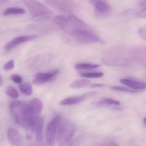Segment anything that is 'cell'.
<instances>
[{"label": "cell", "mask_w": 146, "mask_h": 146, "mask_svg": "<svg viewBox=\"0 0 146 146\" xmlns=\"http://www.w3.org/2000/svg\"><path fill=\"white\" fill-rule=\"evenodd\" d=\"M139 5L141 7H146V0H139Z\"/></svg>", "instance_id": "28"}, {"label": "cell", "mask_w": 146, "mask_h": 146, "mask_svg": "<svg viewBox=\"0 0 146 146\" xmlns=\"http://www.w3.org/2000/svg\"><path fill=\"white\" fill-rule=\"evenodd\" d=\"M37 37L38 36L37 35H31L21 36L15 38L6 44L5 47V50H11L21 44L35 40L36 39Z\"/></svg>", "instance_id": "8"}, {"label": "cell", "mask_w": 146, "mask_h": 146, "mask_svg": "<svg viewBox=\"0 0 146 146\" xmlns=\"http://www.w3.org/2000/svg\"><path fill=\"white\" fill-rule=\"evenodd\" d=\"M88 1L93 7L97 17H106L111 13V6L106 0H88Z\"/></svg>", "instance_id": "6"}, {"label": "cell", "mask_w": 146, "mask_h": 146, "mask_svg": "<svg viewBox=\"0 0 146 146\" xmlns=\"http://www.w3.org/2000/svg\"><path fill=\"white\" fill-rule=\"evenodd\" d=\"M120 82L123 85L133 88L135 90L143 89L146 88V84L141 82L136 81L135 80L128 79H122L120 80Z\"/></svg>", "instance_id": "14"}, {"label": "cell", "mask_w": 146, "mask_h": 146, "mask_svg": "<svg viewBox=\"0 0 146 146\" xmlns=\"http://www.w3.org/2000/svg\"><path fill=\"white\" fill-rule=\"evenodd\" d=\"M135 16L137 18H144L146 17V7L144 9L137 12L135 15Z\"/></svg>", "instance_id": "25"}, {"label": "cell", "mask_w": 146, "mask_h": 146, "mask_svg": "<svg viewBox=\"0 0 146 146\" xmlns=\"http://www.w3.org/2000/svg\"><path fill=\"white\" fill-rule=\"evenodd\" d=\"M96 94L94 92L87 93L83 95L76 97H70L62 100L60 102V104L62 106H71L81 103L87 98L94 96Z\"/></svg>", "instance_id": "10"}, {"label": "cell", "mask_w": 146, "mask_h": 146, "mask_svg": "<svg viewBox=\"0 0 146 146\" xmlns=\"http://www.w3.org/2000/svg\"><path fill=\"white\" fill-rule=\"evenodd\" d=\"M120 104L119 101L110 98H104L98 103V104L100 105L118 106Z\"/></svg>", "instance_id": "19"}, {"label": "cell", "mask_w": 146, "mask_h": 146, "mask_svg": "<svg viewBox=\"0 0 146 146\" xmlns=\"http://www.w3.org/2000/svg\"><path fill=\"white\" fill-rule=\"evenodd\" d=\"M144 122L146 124V117L145 118H144Z\"/></svg>", "instance_id": "32"}, {"label": "cell", "mask_w": 146, "mask_h": 146, "mask_svg": "<svg viewBox=\"0 0 146 146\" xmlns=\"http://www.w3.org/2000/svg\"><path fill=\"white\" fill-rule=\"evenodd\" d=\"M25 13V10L21 8L10 7L5 10L3 15L7 16L13 15H22L24 14Z\"/></svg>", "instance_id": "16"}, {"label": "cell", "mask_w": 146, "mask_h": 146, "mask_svg": "<svg viewBox=\"0 0 146 146\" xmlns=\"http://www.w3.org/2000/svg\"><path fill=\"white\" fill-rule=\"evenodd\" d=\"M91 85V82L86 79H79L72 82L70 87L74 89L82 88Z\"/></svg>", "instance_id": "15"}, {"label": "cell", "mask_w": 146, "mask_h": 146, "mask_svg": "<svg viewBox=\"0 0 146 146\" xmlns=\"http://www.w3.org/2000/svg\"><path fill=\"white\" fill-rule=\"evenodd\" d=\"M25 4L33 18L38 20H46L53 15L52 11L36 0H25Z\"/></svg>", "instance_id": "2"}, {"label": "cell", "mask_w": 146, "mask_h": 146, "mask_svg": "<svg viewBox=\"0 0 146 146\" xmlns=\"http://www.w3.org/2000/svg\"><path fill=\"white\" fill-rule=\"evenodd\" d=\"M44 121V118L40 116L37 119L33 128L32 133H34L36 139L38 141H42L43 138V130Z\"/></svg>", "instance_id": "12"}, {"label": "cell", "mask_w": 146, "mask_h": 146, "mask_svg": "<svg viewBox=\"0 0 146 146\" xmlns=\"http://www.w3.org/2000/svg\"></svg>", "instance_id": "33"}, {"label": "cell", "mask_w": 146, "mask_h": 146, "mask_svg": "<svg viewBox=\"0 0 146 146\" xmlns=\"http://www.w3.org/2000/svg\"><path fill=\"white\" fill-rule=\"evenodd\" d=\"M100 66L99 65L87 64V63H80L75 66V68L76 70H90L96 69Z\"/></svg>", "instance_id": "18"}, {"label": "cell", "mask_w": 146, "mask_h": 146, "mask_svg": "<svg viewBox=\"0 0 146 146\" xmlns=\"http://www.w3.org/2000/svg\"><path fill=\"white\" fill-rule=\"evenodd\" d=\"M11 79L16 84H21L23 82V79L21 76L17 74H14L11 76Z\"/></svg>", "instance_id": "23"}, {"label": "cell", "mask_w": 146, "mask_h": 146, "mask_svg": "<svg viewBox=\"0 0 146 146\" xmlns=\"http://www.w3.org/2000/svg\"><path fill=\"white\" fill-rule=\"evenodd\" d=\"M76 130V128L72 123L62 121L57 135V141L60 146L67 145L72 139Z\"/></svg>", "instance_id": "3"}, {"label": "cell", "mask_w": 146, "mask_h": 146, "mask_svg": "<svg viewBox=\"0 0 146 146\" xmlns=\"http://www.w3.org/2000/svg\"><path fill=\"white\" fill-rule=\"evenodd\" d=\"M104 74L103 72L85 73L80 74L81 76L87 78H98L102 77L104 76Z\"/></svg>", "instance_id": "21"}, {"label": "cell", "mask_w": 146, "mask_h": 146, "mask_svg": "<svg viewBox=\"0 0 146 146\" xmlns=\"http://www.w3.org/2000/svg\"><path fill=\"white\" fill-rule=\"evenodd\" d=\"M58 73V70H55L51 72L38 73L35 76L33 82L36 85L43 84L52 80Z\"/></svg>", "instance_id": "11"}, {"label": "cell", "mask_w": 146, "mask_h": 146, "mask_svg": "<svg viewBox=\"0 0 146 146\" xmlns=\"http://www.w3.org/2000/svg\"><path fill=\"white\" fill-rule=\"evenodd\" d=\"M8 2V0H0V5H3Z\"/></svg>", "instance_id": "30"}, {"label": "cell", "mask_w": 146, "mask_h": 146, "mask_svg": "<svg viewBox=\"0 0 146 146\" xmlns=\"http://www.w3.org/2000/svg\"><path fill=\"white\" fill-rule=\"evenodd\" d=\"M62 121V117L60 115H57L52 119L47 125L46 130V138L47 142L50 145H52L54 143L56 133Z\"/></svg>", "instance_id": "5"}, {"label": "cell", "mask_w": 146, "mask_h": 146, "mask_svg": "<svg viewBox=\"0 0 146 146\" xmlns=\"http://www.w3.org/2000/svg\"><path fill=\"white\" fill-rule=\"evenodd\" d=\"M140 36L146 41V26L143 27L139 30Z\"/></svg>", "instance_id": "26"}, {"label": "cell", "mask_w": 146, "mask_h": 146, "mask_svg": "<svg viewBox=\"0 0 146 146\" xmlns=\"http://www.w3.org/2000/svg\"><path fill=\"white\" fill-rule=\"evenodd\" d=\"M129 57L125 49L121 47H113L104 54L103 60L110 66H125L129 63Z\"/></svg>", "instance_id": "1"}, {"label": "cell", "mask_w": 146, "mask_h": 146, "mask_svg": "<svg viewBox=\"0 0 146 146\" xmlns=\"http://www.w3.org/2000/svg\"><path fill=\"white\" fill-rule=\"evenodd\" d=\"M15 63L14 60L9 61L6 63L3 66V69L5 71H9L14 67Z\"/></svg>", "instance_id": "24"}, {"label": "cell", "mask_w": 146, "mask_h": 146, "mask_svg": "<svg viewBox=\"0 0 146 146\" xmlns=\"http://www.w3.org/2000/svg\"><path fill=\"white\" fill-rule=\"evenodd\" d=\"M7 136L9 144L13 146H20L23 141L22 135L15 129L9 128L8 129Z\"/></svg>", "instance_id": "9"}, {"label": "cell", "mask_w": 146, "mask_h": 146, "mask_svg": "<svg viewBox=\"0 0 146 146\" xmlns=\"http://www.w3.org/2000/svg\"><path fill=\"white\" fill-rule=\"evenodd\" d=\"M19 88L21 92L25 95L30 96L32 94L33 89L30 83H25L20 84Z\"/></svg>", "instance_id": "17"}, {"label": "cell", "mask_w": 146, "mask_h": 146, "mask_svg": "<svg viewBox=\"0 0 146 146\" xmlns=\"http://www.w3.org/2000/svg\"><path fill=\"white\" fill-rule=\"evenodd\" d=\"M104 85L102 84H97V83H95V84H92V85H90V87L92 88H100L101 87L103 86Z\"/></svg>", "instance_id": "29"}, {"label": "cell", "mask_w": 146, "mask_h": 146, "mask_svg": "<svg viewBox=\"0 0 146 146\" xmlns=\"http://www.w3.org/2000/svg\"><path fill=\"white\" fill-rule=\"evenodd\" d=\"M6 94L13 99H16L19 97L18 91L12 86H9L5 90Z\"/></svg>", "instance_id": "20"}, {"label": "cell", "mask_w": 146, "mask_h": 146, "mask_svg": "<svg viewBox=\"0 0 146 146\" xmlns=\"http://www.w3.org/2000/svg\"><path fill=\"white\" fill-rule=\"evenodd\" d=\"M46 4L52 7L68 13H72L78 9L77 4L72 0H44Z\"/></svg>", "instance_id": "4"}, {"label": "cell", "mask_w": 146, "mask_h": 146, "mask_svg": "<svg viewBox=\"0 0 146 146\" xmlns=\"http://www.w3.org/2000/svg\"><path fill=\"white\" fill-rule=\"evenodd\" d=\"M103 146H119L118 144L115 141H110L104 144Z\"/></svg>", "instance_id": "27"}, {"label": "cell", "mask_w": 146, "mask_h": 146, "mask_svg": "<svg viewBox=\"0 0 146 146\" xmlns=\"http://www.w3.org/2000/svg\"><path fill=\"white\" fill-rule=\"evenodd\" d=\"M29 110L33 115L36 116H40L43 109V103L40 100L34 98L28 103Z\"/></svg>", "instance_id": "13"}, {"label": "cell", "mask_w": 146, "mask_h": 146, "mask_svg": "<svg viewBox=\"0 0 146 146\" xmlns=\"http://www.w3.org/2000/svg\"><path fill=\"white\" fill-rule=\"evenodd\" d=\"M110 88L112 90H115V91L124 92L135 93L138 92L137 90H132V89H129L127 88L120 86H113L111 87Z\"/></svg>", "instance_id": "22"}, {"label": "cell", "mask_w": 146, "mask_h": 146, "mask_svg": "<svg viewBox=\"0 0 146 146\" xmlns=\"http://www.w3.org/2000/svg\"><path fill=\"white\" fill-rule=\"evenodd\" d=\"M26 104V102L15 100L11 102L9 105V110L12 116L19 125L24 115Z\"/></svg>", "instance_id": "7"}, {"label": "cell", "mask_w": 146, "mask_h": 146, "mask_svg": "<svg viewBox=\"0 0 146 146\" xmlns=\"http://www.w3.org/2000/svg\"><path fill=\"white\" fill-rule=\"evenodd\" d=\"M2 77L1 76V75H0V85H1V84H2Z\"/></svg>", "instance_id": "31"}]
</instances>
